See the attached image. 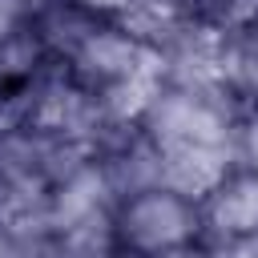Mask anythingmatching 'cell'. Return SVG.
Here are the masks:
<instances>
[{
  "label": "cell",
  "mask_w": 258,
  "mask_h": 258,
  "mask_svg": "<svg viewBox=\"0 0 258 258\" xmlns=\"http://www.w3.org/2000/svg\"><path fill=\"white\" fill-rule=\"evenodd\" d=\"M189 234H194V214H189L185 198L173 189H161V185L141 189L121 210V238L129 246H137L141 254L185 246Z\"/></svg>",
  "instance_id": "cell-1"
},
{
  "label": "cell",
  "mask_w": 258,
  "mask_h": 258,
  "mask_svg": "<svg viewBox=\"0 0 258 258\" xmlns=\"http://www.w3.org/2000/svg\"><path fill=\"white\" fill-rule=\"evenodd\" d=\"M210 218L226 238L258 234V177H234L222 189H214Z\"/></svg>",
  "instance_id": "cell-2"
},
{
  "label": "cell",
  "mask_w": 258,
  "mask_h": 258,
  "mask_svg": "<svg viewBox=\"0 0 258 258\" xmlns=\"http://www.w3.org/2000/svg\"><path fill=\"white\" fill-rule=\"evenodd\" d=\"M16 8H20V0H0V36L8 32V24H12V16H16Z\"/></svg>",
  "instance_id": "cell-3"
},
{
  "label": "cell",
  "mask_w": 258,
  "mask_h": 258,
  "mask_svg": "<svg viewBox=\"0 0 258 258\" xmlns=\"http://www.w3.org/2000/svg\"><path fill=\"white\" fill-rule=\"evenodd\" d=\"M141 258H198V254H189L185 246H169V250H153V254H141Z\"/></svg>",
  "instance_id": "cell-4"
},
{
  "label": "cell",
  "mask_w": 258,
  "mask_h": 258,
  "mask_svg": "<svg viewBox=\"0 0 258 258\" xmlns=\"http://www.w3.org/2000/svg\"><path fill=\"white\" fill-rule=\"evenodd\" d=\"M250 149H254V157H258V125L250 129Z\"/></svg>",
  "instance_id": "cell-5"
}]
</instances>
